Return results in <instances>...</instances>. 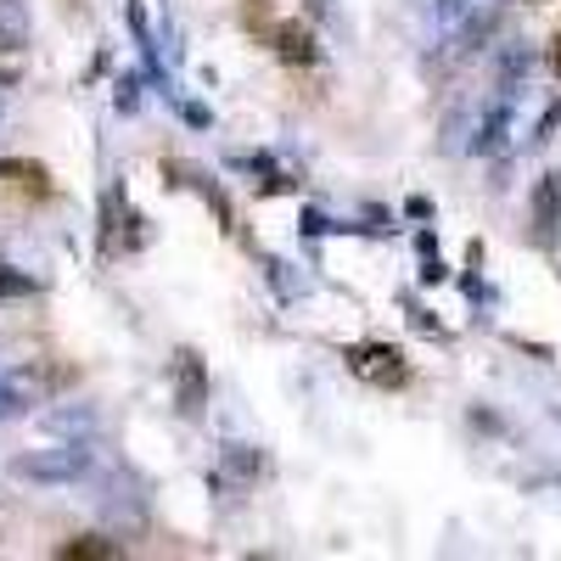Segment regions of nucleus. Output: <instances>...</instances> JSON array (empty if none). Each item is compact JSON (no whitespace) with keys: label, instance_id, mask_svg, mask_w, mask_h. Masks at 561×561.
<instances>
[{"label":"nucleus","instance_id":"obj_2","mask_svg":"<svg viewBox=\"0 0 561 561\" xmlns=\"http://www.w3.org/2000/svg\"><path fill=\"white\" fill-rule=\"evenodd\" d=\"M556 73H561V34H556Z\"/></svg>","mask_w":561,"mask_h":561},{"label":"nucleus","instance_id":"obj_1","mask_svg":"<svg viewBox=\"0 0 561 561\" xmlns=\"http://www.w3.org/2000/svg\"><path fill=\"white\" fill-rule=\"evenodd\" d=\"M348 365H354V377H365V382H388V388L404 382V354L388 348V343H365V348H354Z\"/></svg>","mask_w":561,"mask_h":561}]
</instances>
